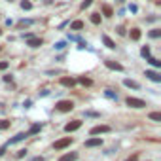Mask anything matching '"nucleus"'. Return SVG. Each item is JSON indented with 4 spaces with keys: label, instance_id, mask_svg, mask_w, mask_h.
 Wrapping results in <instances>:
<instances>
[{
    "label": "nucleus",
    "instance_id": "f257e3e1",
    "mask_svg": "<svg viewBox=\"0 0 161 161\" xmlns=\"http://www.w3.org/2000/svg\"><path fill=\"white\" fill-rule=\"evenodd\" d=\"M125 104L131 106V108H144V106H146V102H144L142 99H137V97H127L125 99Z\"/></svg>",
    "mask_w": 161,
    "mask_h": 161
},
{
    "label": "nucleus",
    "instance_id": "f03ea898",
    "mask_svg": "<svg viewBox=\"0 0 161 161\" xmlns=\"http://www.w3.org/2000/svg\"><path fill=\"white\" fill-rule=\"evenodd\" d=\"M55 108L59 112H70L72 108H74V102H72V101H59L55 104Z\"/></svg>",
    "mask_w": 161,
    "mask_h": 161
},
{
    "label": "nucleus",
    "instance_id": "7ed1b4c3",
    "mask_svg": "<svg viewBox=\"0 0 161 161\" xmlns=\"http://www.w3.org/2000/svg\"><path fill=\"white\" fill-rule=\"evenodd\" d=\"M70 144H72V138H70V137H65V138L57 140V142L53 144V148H55V150H65V148H68Z\"/></svg>",
    "mask_w": 161,
    "mask_h": 161
},
{
    "label": "nucleus",
    "instance_id": "20e7f679",
    "mask_svg": "<svg viewBox=\"0 0 161 161\" xmlns=\"http://www.w3.org/2000/svg\"><path fill=\"white\" fill-rule=\"evenodd\" d=\"M80 127H82V121H80V119H74V121H70V123H66V125H65V131L72 133V131H78Z\"/></svg>",
    "mask_w": 161,
    "mask_h": 161
},
{
    "label": "nucleus",
    "instance_id": "39448f33",
    "mask_svg": "<svg viewBox=\"0 0 161 161\" xmlns=\"http://www.w3.org/2000/svg\"><path fill=\"white\" fill-rule=\"evenodd\" d=\"M101 133H110V127H108V125H97V127H93L91 131H89L91 137H95V135H101Z\"/></svg>",
    "mask_w": 161,
    "mask_h": 161
},
{
    "label": "nucleus",
    "instance_id": "423d86ee",
    "mask_svg": "<svg viewBox=\"0 0 161 161\" xmlns=\"http://www.w3.org/2000/svg\"><path fill=\"white\" fill-rule=\"evenodd\" d=\"M97 146H102V138L93 137L89 140H85V148H97Z\"/></svg>",
    "mask_w": 161,
    "mask_h": 161
},
{
    "label": "nucleus",
    "instance_id": "0eeeda50",
    "mask_svg": "<svg viewBox=\"0 0 161 161\" xmlns=\"http://www.w3.org/2000/svg\"><path fill=\"white\" fill-rule=\"evenodd\" d=\"M27 46H29V48H40V46H42V40L30 36V38H27Z\"/></svg>",
    "mask_w": 161,
    "mask_h": 161
},
{
    "label": "nucleus",
    "instance_id": "6e6552de",
    "mask_svg": "<svg viewBox=\"0 0 161 161\" xmlns=\"http://www.w3.org/2000/svg\"><path fill=\"white\" fill-rule=\"evenodd\" d=\"M104 65H106L110 70H118V72H121V70H123V66L119 65V63H116V61H104Z\"/></svg>",
    "mask_w": 161,
    "mask_h": 161
},
{
    "label": "nucleus",
    "instance_id": "1a4fd4ad",
    "mask_svg": "<svg viewBox=\"0 0 161 161\" xmlns=\"http://www.w3.org/2000/svg\"><path fill=\"white\" fill-rule=\"evenodd\" d=\"M61 85H65V87H74V85H76V80H74V78L65 76V78H61Z\"/></svg>",
    "mask_w": 161,
    "mask_h": 161
},
{
    "label": "nucleus",
    "instance_id": "9d476101",
    "mask_svg": "<svg viewBox=\"0 0 161 161\" xmlns=\"http://www.w3.org/2000/svg\"><path fill=\"white\" fill-rule=\"evenodd\" d=\"M146 78H150L152 82H161V74L155 70H146Z\"/></svg>",
    "mask_w": 161,
    "mask_h": 161
},
{
    "label": "nucleus",
    "instance_id": "9b49d317",
    "mask_svg": "<svg viewBox=\"0 0 161 161\" xmlns=\"http://www.w3.org/2000/svg\"><path fill=\"white\" fill-rule=\"evenodd\" d=\"M76 157H78V154H76V152H70V154L61 155V157H59V161H76Z\"/></svg>",
    "mask_w": 161,
    "mask_h": 161
},
{
    "label": "nucleus",
    "instance_id": "f8f14e48",
    "mask_svg": "<svg viewBox=\"0 0 161 161\" xmlns=\"http://www.w3.org/2000/svg\"><path fill=\"white\" fill-rule=\"evenodd\" d=\"M102 42H104V46H106V48H110V49H114V48H116L114 40L110 38V36H106V34H102Z\"/></svg>",
    "mask_w": 161,
    "mask_h": 161
},
{
    "label": "nucleus",
    "instance_id": "ddd939ff",
    "mask_svg": "<svg viewBox=\"0 0 161 161\" xmlns=\"http://www.w3.org/2000/svg\"><path fill=\"white\" fill-rule=\"evenodd\" d=\"M102 13H104L106 17H112V15H114V10L108 6V4H102Z\"/></svg>",
    "mask_w": 161,
    "mask_h": 161
},
{
    "label": "nucleus",
    "instance_id": "4468645a",
    "mask_svg": "<svg viewBox=\"0 0 161 161\" xmlns=\"http://www.w3.org/2000/svg\"><path fill=\"white\" fill-rule=\"evenodd\" d=\"M84 29V21H74L70 23V30H82Z\"/></svg>",
    "mask_w": 161,
    "mask_h": 161
},
{
    "label": "nucleus",
    "instance_id": "2eb2a0df",
    "mask_svg": "<svg viewBox=\"0 0 161 161\" xmlns=\"http://www.w3.org/2000/svg\"><path fill=\"white\" fill-rule=\"evenodd\" d=\"M148 63L152 66H155V68H161V61H157L155 57H148Z\"/></svg>",
    "mask_w": 161,
    "mask_h": 161
},
{
    "label": "nucleus",
    "instance_id": "dca6fc26",
    "mask_svg": "<svg viewBox=\"0 0 161 161\" xmlns=\"http://www.w3.org/2000/svg\"><path fill=\"white\" fill-rule=\"evenodd\" d=\"M131 40H140V29H131Z\"/></svg>",
    "mask_w": 161,
    "mask_h": 161
},
{
    "label": "nucleus",
    "instance_id": "f3484780",
    "mask_svg": "<svg viewBox=\"0 0 161 161\" xmlns=\"http://www.w3.org/2000/svg\"><path fill=\"white\" fill-rule=\"evenodd\" d=\"M123 84H125L127 87H133V89H138V84H137V82H133V80H123Z\"/></svg>",
    "mask_w": 161,
    "mask_h": 161
},
{
    "label": "nucleus",
    "instance_id": "a211bd4d",
    "mask_svg": "<svg viewBox=\"0 0 161 161\" xmlns=\"http://www.w3.org/2000/svg\"><path fill=\"white\" fill-rule=\"evenodd\" d=\"M78 82H80L82 85H91V84H93L89 78H85V76H80V78H78Z\"/></svg>",
    "mask_w": 161,
    "mask_h": 161
},
{
    "label": "nucleus",
    "instance_id": "6ab92c4d",
    "mask_svg": "<svg viewBox=\"0 0 161 161\" xmlns=\"http://www.w3.org/2000/svg\"><path fill=\"white\" fill-rule=\"evenodd\" d=\"M91 23L99 25V23H101V15H99V13H91Z\"/></svg>",
    "mask_w": 161,
    "mask_h": 161
},
{
    "label": "nucleus",
    "instance_id": "aec40b11",
    "mask_svg": "<svg viewBox=\"0 0 161 161\" xmlns=\"http://www.w3.org/2000/svg\"><path fill=\"white\" fill-rule=\"evenodd\" d=\"M4 129H10V121H8V119H0V131H4Z\"/></svg>",
    "mask_w": 161,
    "mask_h": 161
},
{
    "label": "nucleus",
    "instance_id": "412c9836",
    "mask_svg": "<svg viewBox=\"0 0 161 161\" xmlns=\"http://www.w3.org/2000/svg\"><path fill=\"white\" fill-rule=\"evenodd\" d=\"M150 119H154V121H161V114L159 112H152V114H150Z\"/></svg>",
    "mask_w": 161,
    "mask_h": 161
},
{
    "label": "nucleus",
    "instance_id": "4be33fe9",
    "mask_svg": "<svg viewBox=\"0 0 161 161\" xmlns=\"http://www.w3.org/2000/svg\"><path fill=\"white\" fill-rule=\"evenodd\" d=\"M40 129H42V125H40V123H36V125H32L30 127V131H29V135H34V133H38Z\"/></svg>",
    "mask_w": 161,
    "mask_h": 161
},
{
    "label": "nucleus",
    "instance_id": "5701e85b",
    "mask_svg": "<svg viewBox=\"0 0 161 161\" xmlns=\"http://www.w3.org/2000/svg\"><path fill=\"white\" fill-rule=\"evenodd\" d=\"M150 36H152V38H159V36H161V30H159V29L150 30Z\"/></svg>",
    "mask_w": 161,
    "mask_h": 161
},
{
    "label": "nucleus",
    "instance_id": "b1692460",
    "mask_svg": "<svg viewBox=\"0 0 161 161\" xmlns=\"http://www.w3.org/2000/svg\"><path fill=\"white\" fill-rule=\"evenodd\" d=\"M21 8H23V10H30V8H32V4H30L29 0H23V2H21Z\"/></svg>",
    "mask_w": 161,
    "mask_h": 161
},
{
    "label": "nucleus",
    "instance_id": "393cba45",
    "mask_svg": "<svg viewBox=\"0 0 161 161\" xmlns=\"http://www.w3.org/2000/svg\"><path fill=\"white\" fill-rule=\"evenodd\" d=\"M140 53H142V57H150V48H148V46H144V48L140 49Z\"/></svg>",
    "mask_w": 161,
    "mask_h": 161
},
{
    "label": "nucleus",
    "instance_id": "a878e982",
    "mask_svg": "<svg viewBox=\"0 0 161 161\" xmlns=\"http://www.w3.org/2000/svg\"><path fill=\"white\" fill-rule=\"evenodd\" d=\"M93 4V0H84V2H82V10H85V8H89Z\"/></svg>",
    "mask_w": 161,
    "mask_h": 161
},
{
    "label": "nucleus",
    "instance_id": "bb28decb",
    "mask_svg": "<svg viewBox=\"0 0 161 161\" xmlns=\"http://www.w3.org/2000/svg\"><path fill=\"white\" fill-rule=\"evenodd\" d=\"M104 95H106L108 99H118V97H116V93H112L110 89H106V91H104Z\"/></svg>",
    "mask_w": 161,
    "mask_h": 161
},
{
    "label": "nucleus",
    "instance_id": "cd10ccee",
    "mask_svg": "<svg viewBox=\"0 0 161 161\" xmlns=\"http://www.w3.org/2000/svg\"><path fill=\"white\" fill-rule=\"evenodd\" d=\"M8 66H10V63H8V61H0V70H6Z\"/></svg>",
    "mask_w": 161,
    "mask_h": 161
},
{
    "label": "nucleus",
    "instance_id": "c85d7f7f",
    "mask_svg": "<svg viewBox=\"0 0 161 161\" xmlns=\"http://www.w3.org/2000/svg\"><path fill=\"white\" fill-rule=\"evenodd\" d=\"M65 46H66L65 42H57V44H55V49H59V51H61V49H65Z\"/></svg>",
    "mask_w": 161,
    "mask_h": 161
},
{
    "label": "nucleus",
    "instance_id": "c756f323",
    "mask_svg": "<svg viewBox=\"0 0 161 161\" xmlns=\"http://www.w3.org/2000/svg\"><path fill=\"white\" fill-rule=\"evenodd\" d=\"M25 154H27V150H19V152H17V157H23Z\"/></svg>",
    "mask_w": 161,
    "mask_h": 161
},
{
    "label": "nucleus",
    "instance_id": "7c9ffc66",
    "mask_svg": "<svg viewBox=\"0 0 161 161\" xmlns=\"http://www.w3.org/2000/svg\"><path fill=\"white\" fill-rule=\"evenodd\" d=\"M85 116H91V118H97V116H99V114H97V112H85Z\"/></svg>",
    "mask_w": 161,
    "mask_h": 161
},
{
    "label": "nucleus",
    "instance_id": "2f4dec72",
    "mask_svg": "<svg viewBox=\"0 0 161 161\" xmlns=\"http://www.w3.org/2000/svg\"><path fill=\"white\" fill-rule=\"evenodd\" d=\"M118 34H121V36H123V34H125V29H123V27H119V29H118Z\"/></svg>",
    "mask_w": 161,
    "mask_h": 161
},
{
    "label": "nucleus",
    "instance_id": "473e14b6",
    "mask_svg": "<svg viewBox=\"0 0 161 161\" xmlns=\"http://www.w3.org/2000/svg\"><path fill=\"white\" fill-rule=\"evenodd\" d=\"M129 10H131V12L135 13V12H137V10H138V8H137V6H135V4H131V6H129Z\"/></svg>",
    "mask_w": 161,
    "mask_h": 161
},
{
    "label": "nucleus",
    "instance_id": "72a5a7b5",
    "mask_svg": "<svg viewBox=\"0 0 161 161\" xmlns=\"http://www.w3.org/2000/svg\"><path fill=\"white\" fill-rule=\"evenodd\" d=\"M32 21H19V25H21V27H25V25H30Z\"/></svg>",
    "mask_w": 161,
    "mask_h": 161
},
{
    "label": "nucleus",
    "instance_id": "f704fd0d",
    "mask_svg": "<svg viewBox=\"0 0 161 161\" xmlns=\"http://www.w3.org/2000/svg\"><path fill=\"white\" fill-rule=\"evenodd\" d=\"M127 161H137V155H131V157H129Z\"/></svg>",
    "mask_w": 161,
    "mask_h": 161
},
{
    "label": "nucleus",
    "instance_id": "c9c22d12",
    "mask_svg": "<svg viewBox=\"0 0 161 161\" xmlns=\"http://www.w3.org/2000/svg\"><path fill=\"white\" fill-rule=\"evenodd\" d=\"M6 154V148H0V155H4Z\"/></svg>",
    "mask_w": 161,
    "mask_h": 161
},
{
    "label": "nucleus",
    "instance_id": "e433bc0d",
    "mask_svg": "<svg viewBox=\"0 0 161 161\" xmlns=\"http://www.w3.org/2000/svg\"><path fill=\"white\" fill-rule=\"evenodd\" d=\"M32 161H44V159H42V157H34Z\"/></svg>",
    "mask_w": 161,
    "mask_h": 161
},
{
    "label": "nucleus",
    "instance_id": "4c0bfd02",
    "mask_svg": "<svg viewBox=\"0 0 161 161\" xmlns=\"http://www.w3.org/2000/svg\"><path fill=\"white\" fill-rule=\"evenodd\" d=\"M118 2H119V4H123V2H125V0H118Z\"/></svg>",
    "mask_w": 161,
    "mask_h": 161
},
{
    "label": "nucleus",
    "instance_id": "58836bf2",
    "mask_svg": "<svg viewBox=\"0 0 161 161\" xmlns=\"http://www.w3.org/2000/svg\"><path fill=\"white\" fill-rule=\"evenodd\" d=\"M0 34H2V30H0Z\"/></svg>",
    "mask_w": 161,
    "mask_h": 161
}]
</instances>
